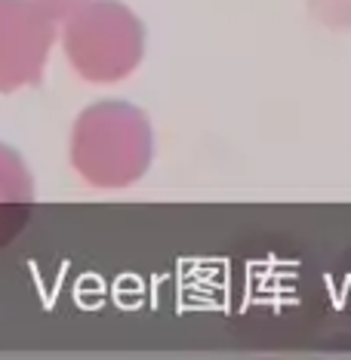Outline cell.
I'll list each match as a JSON object with an SVG mask.
<instances>
[{"mask_svg": "<svg viewBox=\"0 0 351 360\" xmlns=\"http://www.w3.org/2000/svg\"><path fill=\"white\" fill-rule=\"evenodd\" d=\"M0 198H10V200L31 198V179L25 173V167H22V160L15 158L10 148H4V145H0Z\"/></svg>", "mask_w": 351, "mask_h": 360, "instance_id": "obj_4", "label": "cell"}, {"mask_svg": "<svg viewBox=\"0 0 351 360\" xmlns=\"http://www.w3.org/2000/svg\"><path fill=\"white\" fill-rule=\"evenodd\" d=\"M53 44L46 0H0V93L34 84Z\"/></svg>", "mask_w": 351, "mask_h": 360, "instance_id": "obj_3", "label": "cell"}, {"mask_svg": "<svg viewBox=\"0 0 351 360\" xmlns=\"http://www.w3.org/2000/svg\"><path fill=\"white\" fill-rule=\"evenodd\" d=\"M314 19L333 28H351V0H308Z\"/></svg>", "mask_w": 351, "mask_h": 360, "instance_id": "obj_5", "label": "cell"}, {"mask_svg": "<svg viewBox=\"0 0 351 360\" xmlns=\"http://www.w3.org/2000/svg\"><path fill=\"white\" fill-rule=\"evenodd\" d=\"M65 50L87 80H117L136 68L142 56V28L120 4H89L71 15Z\"/></svg>", "mask_w": 351, "mask_h": 360, "instance_id": "obj_2", "label": "cell"}, {"mask_svg": "<svg viewBox=\"0 0 351 360\" xmlns=\"http://www.w3.org/2000/svg\"><path fill=\"white\" fill-rule=\"evenodd\" d=\"M71 151L75 167L87 182L120 188L145 173L151 158V133L136 108L120 102H99L77 120Z\"/></svg>", "mask_w": 351, "mask_h": 360, "instance_id": "obj_1", "label": "cell"}]
</instances>
